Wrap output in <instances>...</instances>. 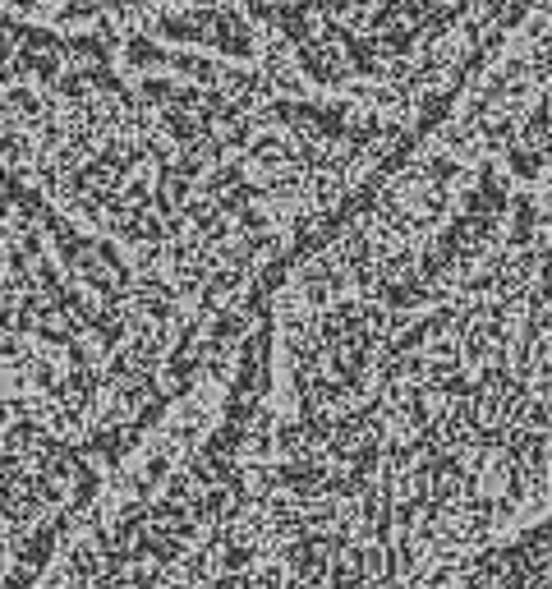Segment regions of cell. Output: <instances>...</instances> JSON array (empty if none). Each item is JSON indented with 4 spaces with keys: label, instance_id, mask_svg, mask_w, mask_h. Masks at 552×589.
<instances>
[{
    "label": "cell",
    "instance_id": "cell-1",
    "mask_svg": "<svg viewBox=\"0 0 552 589\" xmlns=\"http://www.w3.org/2000/svg\"><path fill=\"white\" fill-rule=\"evenodd\" d=\"M189 97L0 9V589L46 566L254 323Z\"/></svg>",
    "mask_w": 552,
    "mask_h": 589
}]
</instances>
